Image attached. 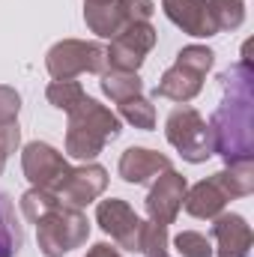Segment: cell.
<instances>
[{"label": "cell", "instance_id": "obj_1", "mask_svg": "<svg viewBox=\"0 0 254 257\" xmlns=\"http://www.w3.org/2000/svg\"><path fill=\"white\" fill-rule=\"evenodd\" d=\"M224 99L215 108L209 132L212 147L224 159V165L251 162L254 156V72L248 60L230 66L221 78Z\"/></svg>", "mask_w": 254, "mask_h": 257}, {"label": "cell", "instance_id": "obj_2", "mask_svg": "<svg viewBox=\"0 0 254 257\" xmlns=\"http://www.w3.org/2000/svg\"><path fill=\"white\" fill-rule=\"evenodd\" d=\"M123 123L120 117L105 108L96 99H84L75 111H69V126H66V156L78 159V162H93L108 141L120 138Z\"/></svg>", "mask_w": 254, "mask_h": 257}, {"label": "cell", "instance_id": "obj_3", "mask_svg": "<svg viewBox=\"0 0 254 257\" xmlns=\"http://www.w3.org/2000/svg\"><path fill=\"white\" fill-rule=\"evenodd\" d=\"M215 63V51L206 45H186L171 69H165L162 81L156 84L153 96L156 99H171L177 105L191 102L200 90H203V78Z\"/></svg>", "mask_w": 254, "mask_h": 257}, {"label": "cell", "instance_id": "obj_4", "mask_svg": "<svg viewBox=\"0 0 254 257\" xmlns=\"http://www.w3.org/2000/svg\"><path fill=\"white\" fill-rule=\"evenodd\" d=\"M90 239V221L81 209L66 206L63 200L51 206L36 221V242L45 257H63Z\"/></svg>", "mask_w": 254, "mask_h": 257}, {"label": "cell", "instance_id": "obj_5", "mask_svg": "<svg viewBox=\"0 0 254 257\" xmlns=\"http://www.w3.org/2000/svg\"><path fill=\"white\" fill-rule=\"evenodd\" d=\"M165 138L168 144L189 162V165H200L209 156H215L212 147V132L209 123L203 120V114L191 105H180L168 114L165 120Z\"/></svg>", "mask_w": 254, "mask_h": 257}, {"label": "cell", "instance_id": "obj_6", "mask_svg": "<svg viewBox=\"0 0 254 257\" xmlns=\"http://www.w3.org/2000/svg\"><path fill=\"white\" fill-rule=\"evenodd\" d=\"M45 69L54 81H72L84 72L102 75L108 69L105 45L99 42H84V39H60L48 48L45 54Z\"/></svg>", "mask_w": 254, "mask_h": 257}, {"label": "cell", "instance_id": "obj_7", "mask_svg": "<svg viewBox=\"0 0 254 257\" xmlns=\"http://www.w3.org/2000/svg\"><path fill=\"white\" fill-rule=\"evenodd\" d=\"M21 171H24V177H27V183L33 189H45V192L57 194V189L63 186V180L72 171V165L66 162L63 153L54 150L51 144L30 141L21 150Z\"/></svg>", "mask_w": 254, "mask_h": 257}, {"label": "cell", "instance_id": "obj_8", "mask_svg": "<svg viewBox=\"0 0 254 257\" xmlns=\"http://www.w3.org/2000/svg\"><path fill=\"white\" fill-rule=\"evenodd\" d=\"M156 27L150 21H135L126 24L114 39L111 45L105 48V57H108V69H120V72H138L147 54L156 48Z\"/></svg>", "mask_w": 254, "mask_h": 257}, {"label": "cell", "instance_id": "obj_9", "mask_svg": "<svg viewBox=\"0 0 254 257\" xmlns=\"http://www.w3.org/2000/svg\"><path fill=\"white\" fill-rule=\"evenodd\" d=\"M186 189H189V183H186V177H183L180 171H174V168L162 171V174L153 180V186H150V192H147V200H144L150 221L165 224V227L174 224L177 215H180V209H183Z\"/></svg>", "mask_w": 254, "mask_h": 257}, {"label": "cell", "instance_id": "obj_10", "mask_svg": "<svg viewBox=\"0 0 254 257\" xmlns=\"http://www.w3.org/2000/svg\"><path fill=\"white\" fill-rule=\"evenodd\" d=\"M96 224L126 251L138 254V230H141V218L138 212L120 197H108L96 203Z\"/></svg>", "mask_w": 254, "mask_h": 257}, {"label": "cell", "instance_id": "obj_11", "mask_svg": "<svg viewBox=\"0 0 254 257\" xmlns=\"http://www.w3.org/2000/svg\"><path fill=\"white\" fill-rule=\"evenodd\" d=\"M108 189V171L96 162H84L78 168L69 171V177L63 180V186L57 189V197L63 200L66 206H87L93 200H99Z\"/></svg>", "mask_w": 254, "mask_h": 257}, {"label": "cell", "instance_id": "obj_12", "mask_svg": "<svg viewBox=\"0 0 254 257\" xmlns=\"http://www.w3.org/2000/svg\"><path fill=\"white\" fill-rule=\"evenodd\" d=\"M212 239L218 245V257H248L251 251V227L239 212H218L212 218Z\"/></svg>", "mask_w": 254, "mask_h": 257}, {"label": "cell", "instance_id": "obj_13", "mask_svg": "<svg viewBox=\"0 0 254 257\" xmlns=\"http://www.w3.org/2000/svg\"><path fill=\"white\" fill-rule=\"evenodd\" d=\"M168 168H171V159L165 153L147 150V147H129L126 153L120 156L117 174L123 177V183H129V186H144V183H153Z\"/></svg>", "mask_w": 254, "mask_h": 257}, {"label": "cell", "instance_id": "obj_14", "mask_svg": "<svg viewBox=\"0 0 254 257\" xmlns=\"http://www.w3.org/2000/svg\"><path fill=\"white\" fill-rule=\"evenodd\" d=\"M162 9L183 33H189L194 39H209L218 33L209 18L206 0H162Z\"/></svg>", "mask_w": 254, "mask_h": 257}, {"label": "cell", "instance_id": "obj_15", "mask_svg": "<svg viewBox=\"0 0 254 257\" xmlns=\"http://www.w3.org/2000/svg\"><path fill=\"white\" fill-rule=\"evenodd\" d=\"M227 200H230V197H227V192L221 189V183H218V180H215V174H212V177H206V180L194 183L191 189H186L183 206H186V212H189L191 218L212 221L218 212H224Z\"/></svg>", "mask_w": 254, "mask_h": 257}, {"label": "cell", "instance_id": "obj_16", "mask_svg": "<svg viewBox=\"0 0 254 257\" xmlns=\"http://www.w3.org/2000/svg\"><path fill=\"white\" fill-rule=\"evenodd\" d=\"M84 21L102 39H114L129 24L123 0H84Z\"/></svg>", "mask_w": 254, "mask_h": 257}, {"label": "cell", "instance_id": "obj_17", "mask_svg": "<svg viewBox=\"0 0 254 257\" xmlns=\"http://www.w3.org/2000/svg\"><path fill=\"white\" fill-rule=\"evenodd\" d=\"M24 245V227L18 221L15 203L6 192H0V257H15Z\"/></svg>", "mask_w": 254, "mask_h": 257}, {"label": "cell", "instance_id": "obj_18", "mask_svg": "<svg viewBox=\"0 0 254 257\" xmlns=\"http://www.w3.org/2000/svg\"><path fill=\"white\" fill-rule=\"evenodd\" d=\"M102 93L111 99V102H126L132 96H141L144 93V81L138 72H120V69H105L102 72V81H99Z\"/></svg>", "mask_w": 254, "mask_h": 257}, {"label": "cell", "instance_id": "obj_19", "mask_svg": "<svg viewBox=\"0 0 254 257\" xmlns=\"http://www.w3.org/2000/svg\"><path fill=\"white\" fill-rule=\"evenodd\" d=\"M215 180L221 183V189L227 192L230 200H236V197H248V194L254 192V168H251V162L224 165V168L215 174Z\"/></svg>", "mask_w": 254, "mask_h": 257}, {"label": "cell", "instance_id": "obj_20", "mask_svg": "<svg viewBox=\"0 0 254 257\" xmlns=\"http://www.w3.org/2000/svg\"><path fill=\"white\" fill-rule=\"evenodd\" d=\"M209 6V18L215 24V30H236L245 21V3L242 0H206Z\"/></svg>", "mask_w": 254, "mask_h": 257}, {"label": "cell", "instance_id": "obj_21", "mask_svg": "<svg viewBox=\"0 0 254 257\" xmlns=\"http://www.w3.org/2000/svg\"><path fill=\"white\" fill-rule=\"evenodd\" d=\"M120 117L126 120L129 126L150 132V128H156V105L144 93L141 96H132L126 102H120Z\"/></svg>", "mask_w": 254, "mask_h": 257}, {"label": "cell", "instance_id": "obj_22", "mask_svg": "<svg viewBox=\"0 0 254 257\" xmlns=\"http://www.w3.org/2000/svg\"><path fill=\"white\" fill-rule=\"evenodd\" d=\"M45 99L54 105V108H60V111H75L84 99H87V93H84V87H81V81H51L48 84V90H45Z\"/></svg>", "mask_w": 254, "mask_h": 257}, {"label": "cell", "instance_id": "obj_23", "mask_svg": "<svg viewBox=\"0 0 254 257\" xmlns=\"http://www.w3.org/2000/svg\"><path fill=\"white\" fill-rule=\"evenodd\" d=\"M168 227L165 224H156V221H141V230H138V254L144 257H159L168 254Z\"/></svg>", "mask_w": 254, "mask_h": 257}, {"label": "cell", "instance_id": "obj_24", "mask_svg": "<svg viewBox=\"0 0 254 257\" xmlns=\"http://www.w3.org/2000/svg\"><path fill=\"white\" fill-rule=\"evenodd\" d=\"M60 203V197L54 192H45V189H27V192L21 194V212H24V218L30 221V224H36L51 206H57Z\"/></svg>", "mask_w": 254, "mask_h": 257}, {"label": "cell", "instance_id": "obj_25", "mask_svg": "<svg viewBox=\"0 0 254 257\" xmlns=\"http://www.w3.org/2000/svg\"><path fill=\"white\" fill-rule=\"evenodd\" d=\"M174 245L180 257H212V242L200 230H180L174 236Z\"/></svg>", "mask_w": 254, "mask_h": 257}, {"label": "cell", "instance_id": "obj_26", "mask_svg": "<svg viewBox=\"0 0 254 257\" xmlns=\"http://www.w3.org/2000/svg\"><path fill=\"white\" fill-rule=\"evenodd\" d=\"M18 111H21V96H18V90L0 84V120H18Z\"/></svg>", "mask_w": 254, "mask_h": 257}, {"label": "cell", "instance_id": "obj_27", "mask_svg": "<svg viewBox=\"0 0 254 257\" xmlns=\"http://www.w3.org/2000/svg\"><path fill=\"white\" fill-rule=\"evenodd\" d=\"M21 147V126L18 120H0V150L6 156H12Z\"/></svg>", "mask_w": 254, "mask_h": 257}, {"label": "cell", "instance_id": "obj_28", "mask_svg": "<svg viewBox=\"0 0 254 257\" xmlns=\"http://www.w3.org/2000/svg\"><path fill=\"white\" fill-rule=\"evenodd\" d=\"M123 9H126L129 24H135V21H150L156 12V3L153 0H123Z\"/></svg>", "mask_w": 254, "mask_h": 257}, {"label": "cell", "instance_id": "obj_29", "mask_svg": "<svg viewBox=\"0 0 254 257\" xmlns=\"http://www.w3.org/2000/svg\"><path fill=\"white\" fill-rule=\"evenodd\" d=\"M84 257H123V254H120V248H114L111 242H96Z\"/></svg>", "mask_w": 254, "mask_h": 257}, {"label": "cell", "instance_id": "obj_30", "mask_svg": "<svg viewBox=\"0 0 254 257\" xmlns=\"http://www.w3.org/2000/svg\"><path fill=\"white\" fill-rule=\"evenodd\" d=\"M6 159H9V156H6V153L0 150V174H3V168H6Z\"/></svg>", "mask_w": 254, "mask_h": 257}, {"label": "cell", "instance_id": "obj_31", "mask_svg": "<svg viewBox=\"0 0 254 257\" xmlns=\"http://www.w3.org/2000/svg\"><path fill=\"white\" fill-rule=\"evenodd\" d=\"M159 257H168V254H159Z\"/></svg>", "mask_w": 254, "mask_h": 257}]
</instances>
